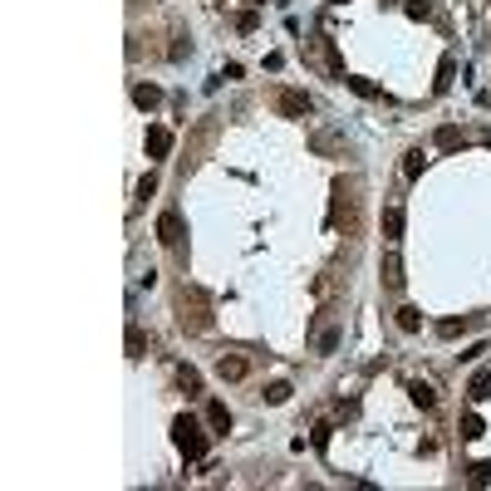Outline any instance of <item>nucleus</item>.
<instances>
[{
    "label": "nucleus",
    "instance_id": "1",
    "mask_svg": "<svg viewBox=\"0 0 491 491\" xmlns=\"http://www.w3.org/2000/svg\"><path fill=\"white\" fill-rule=\"evenodd\" d=\"M172 447H177L187 462H202V457H206V432H202V422H197L192 413L172 418Z\"/></svg>",
    "mask_w": 491,
    "mask_h": 491
},
{
    "label": "nucleus",
    "instance_id": "2",
    "mask_svg": "<svg viewBox=\"0 0 491 491\" xmlns=\"http://www.w3.org/2000/svg\"><path fill=\"white\" fill-rule=\"evenodd\" d=\"M276 114H280V118H305V114H310V93H300V89H276Z\"/></svg>",
    "mask_w": 491,
    "mask_h": 491
},
{
    "label": "nucleus",
    "instance_id": "3",
    "mask_svg": "<svg viewBox=\"0 0 491 491\" xmlns=\"http://www.w3.org/2000/svg\"><path fill=\"white\" fill-rule=\"evenodd\" d=\"M216 373H222V384H241V378L251 373V364L241 354H222V359H216Z\"/></svg>",
    "mask_w": 491,
    "mask_h": 491
},
{
    "label": "nucleus",
    "instance_id": "4",
    "mask_svg": "<svg viewBox=\"0 0 491 491\" xmlns=\"http://www.w3.org/2000/svg\"><path fill=\"white\" fill-rule=\"evenodd\" d=\"M157 241H162V246H177V241H182V216H177V211H162V216H157Z\"/></svg>",
    "mask_w": 491,
    "mask_h": 491
},
{
    "label": "nucleus",
    "instance_id": "5",
    "mask_svg": "<svg viewBox=\"0 0 491 491\" xmlns=\"http://www.w3.org/2000/svg\"><path fill=\"white\" fill-rule=\"evenodd\" d=\"M133 103L143 114H152V108H162V89L157 84H133Z\"/></svg>",
    "mask_w": 491,
    "mask_h": 491
},
{
    "label": "nucleus",
    "instance_id": "6",
    "mask_svg": "<svg viewBox=\"0 0 491 491\" xmlns=\"http://www.w3.org/2000/svg\"><path fill=\"white\" fill-rule=\"evenodd\" d=\"M148 152H152V157H168V152H172V133L162 128V123L148 128Z\"/></svg>",
    "mask_w": 491,
    "mask_h": 491
},
{
    "label": "nucleus",
    "instance_id": "7",
    "mask_svg": "<svg viewBox=\"0 0 491 491\" xmlns=\"http://www.w3.org/2000/svg\"><path fill=\"white\" fill-rule=\"evenodd\" d=\"M403 280H408V276H403V260H398V251H389V256H384V285H389V290H403Z\"/></svg>",
    "mask_w": 491,
    "mask_h": 491
},
{
    "label": "nucleus",
    "instance_id": "8",
    "mask_svg": "<svg viewBox=\"0 0 491 491\" xmlns=\"http://www.w3.org/2000/svg\"><path fill=\"white\" fill-rule=\"evenodd\" d=\"M467 398H472V403H486V398H491V368H476V373H472Z\"/></svg>",
    "mask_w": 491,
    "mask_h": 491
},
{
    "label": "nucleus",
    "instance_id": "9",
    "mask_svg": "<svg viewBox=\"0 0 491 491\" xmlns=\"http://www.w3.org/2000/svg\"><path fill=\"white\" fill-rule=\"evenodd\" d=\"M206 422H211L216 432H231V408H226L222 398H211V403H206Z\"/></svg>",
    "mask_w": 491,
    "mask_h": 491
},
{
    "label": "nucleus",
    "instance_id": "10",
    "mask_svg": "<svg viewBox=\"0 0 491 491\" xmlns=\"http://www.w3.org/2000/svg\"><path fill=\"white\" fill-rule=\"evenodd\" d=\"M408 398H413L418 408H438V389L422 384V378H413V384H408Z\"/></svg>",
    "mask_w": 491,
    "mask_h": 491
},
{
    "label": "nucleus",
    "instance_id": "11",
    "mask_svg": "<svg viewBox=\"0 0 491 491\" xmlns=\"http://www.w3.org/2000/svg\"><path fill=\"white\" fill-rule=\"evenodd\" d=\"M384 236H389V246L403 241V206H389L384 211Z\"/></svg>",
    "mask_w": 491,
    "mask_h": 491
},
{
    "label": "nucleus",
    "instance_id": "12",
    "mask_svg": "<svg viewBox=\"0 0 491 491\" xmlns=\"http://www.w3.org/2000/svg\"><path fill=\"white\" fill-rule=\"evenodd\" d=\"M452 79H457V60H452V54H447V60L438 64V79H432V89L443 93V89H452Z\"/></svg>",
    "mask_w": 491,
    "mask_h": 491
},
{
    "label": "nucleus",
    "instance_id": "13",
    "mask_svg": "<svg viewBox=\"0 0 491 491\" xmlns=\"http://www.w3.org/2000/svg\"><path fill=\"white\" fill-rule=\"evenodd\" d=\"M398 330H403V334H418V330H422V314H418L413 305H403V310H398Z\"/></svg>",
    "mask_w": 491,
    "mask_h": 491
},
{
    "label": "nucleus",
    "instance_id": "14",
    "mask_svg": "<svg viewBox=\"0 0 491 491\" xmlns=\"http://www.w3.org/2000/svg\"><path fill=\"white\" fill-rule=\"evenodd\" d=\"M177 384H182V393H202V373H197L192 364H182V368H177Z\"/></svg>",
    "mask_w": 491,
    "mask_h": 491
},
{
    "label": "nucleus",
    "instance_id": "15",
    "mask_svg": "<svg viewBox=\"0 0 491 491\" xmlns=\"http://www.w3.org/2000/svg\"><path fill=\"white\" fill-rule=\"evenodd\" d=\"M457 432H462V443H476V438H481V432H486V422H481V418H476V413H467V418H462V427H457Z\"/></svg>",
    "mask_w": 491,
    "mask_h": 491
},
{
    "label": "nucleus",
    "instance_id": "16",
    "mask_svg": "<svg viewBox=\"0 0 491 491\" xmlns=\"http://www.w3.org/2000/svg\"><path fill=\"white\" fill-rule=\"evenodd\" d=\"M334 344H339V334L330 330V324H319V330H314V349L319 354H334Z\"/></svg>",
    "mask_w": 491,
    "mask_h": 491
},
{
    "label": "nucleus",
    "instance_id": "17",
    "mask_svg": "<svg viewBox=\"0 0 491 491\" xmlns=\"http://www.w3.org/2000/svg\"><path fill=\"white\" fill-rule=\"evenodd\" d=\"M472 324H476V319H443V324H438V334H443V339H457V334L472 330Z\"/></svg>",
    "mask_w": 491,
    "mask_h": 491
},
{
    "label": "nucleus",
    "instance_id": "18",
    "mask_svg": "<svg viewBox=\"0 0 491 491\" xmlns=\"http://www.w3.org/2000/svg\"><path fill=\"white\" fill-rule=\"evenodd\" d=\"M344 84H349V89L359 93V98H378V84H373V79H359V74H344Z\"/></svg>",
    "mask_w": 491,
    "mask_h": 491
},
{
    "label": "nucleus",
    "instance_id": "19",
    "mask_svg": "<svg viewBox=\"0 0 491 491\" xmlns=\"http://www.w3.org/2000/svg\"><path fill=\"white\" fill-rule=\"evenodd\" d=\"M422 168H427V157H422V152H408V157H403V177H408V182H418Z\"/></svg>",
    "mask_w": 491,
    "mask_h": 491
},
{
    "label": "nucleus",
    "instance_id": "20",
    "mask_svg": "<svg viewBox=\"0 0 491 491\" xmlns=\"http://www.w3.org/2000/svg\"><path fill=\"white\" fill-rule=\"evenodd\" d=\"M462 143H467V133H462V128H438V148H447V152H452V148H462Z\"/></svg>",
    "mask_w": 491,
    "mask_h": 491
},
{
    "label": "nucleus",
    "instance_id": "21",
    "mask_svg": "<svg viewBox=\"0 0 491 491\" xmlns=\"http://www.w3.org/2000/svg\"><path fill=\"white\" fill-rule=\"evenodd\" d=\"M148 354V339H143V330H128V359H143Z\"/></svg>",
    "mask_w": 491,
    "mask_h": 491
},
{
    "label": "nucleus",
    "instance_id": "22",
    "mask_svg": "<svg viewBox=\"0 0 491 491\" xmlns=\"http://www.w3.org/2000/svg\"><path fill=\"white\" fill-rule=\"evenodd\" d=\"M403 10H408L413 20H427V15H432V0H403Z\"/></svg>",
    "mask_w": 491,
    "mask_h": 491
},
{
    "label": "nucleus",
    "instance_id": "23",
    "mask_svg": "<svg viewBox=\"0 0 491 491\" xmlns=\"http://www.w3.org/2000/svg\"><path fill=\"white\" fill-rule=\"evenodd\" d=\"M290 393H295L290 384H270L265 389V403H290Z\"/></svg>",
    "mask_w": 491,
    "mask_h": 491
},
{
    "label": "nucleus",
    "instance_id": "24",
    "mask_svg": "<svg viewBox=\"0 0 491 491\" xmlns=\"http://www.w3.org/2000/svg\"><path fill=\"white\" fill-rule=\"evenodd\" d=\"M472 486H491V462H476L472 467Z\"/></svg>",
    "mask_w": 491,
    "mask_h": 491
},
{
    "label": "nucleus",
    "instance_id": "25",
    "mask_svg": "<svg viewBox=\"0 0 491 491\" xmlns=\"http://www.w3.org/2000/svg\"><path fill=\"white\" fill-rule=\"evenodd\" d=\"M334 148H339L334 133H314V152H334Z\"/></svg>",
    "mask_w": 491,
    "mask_h": 491
},
{
    "label": "nucleus",
    "instance_id": "26",
    "mask_svg": "<svg viewBox=\"0 0 491 491\" xmlns=\"http://www.w3.org/2000/svg\"><path fill=\"white\" fill-rule=\"evenodd\" d=\"M330 438H334V427H330V422H319V427H314V447L324 452V447H330Z\"/></svg>",
    "mask_w": 491,
    "mask_h": 491
},
{
    "label": "nucleus",
    "instance_id": "27",
    "mask_svg": "<svg viewBox=\"0 0 491 491\" xmlns=\"http://www.w3.org/2000/svg\"><path fill=\"white\" fill-rule=\"evenodd\" d=\"M256 25H260V20H256V10H241V15H236V30H246V35H251Z\"/></svg>",
    "mask_w": 491,
    "mask_h": 491
},
{
    "label": "nucleus",
    "instance_id": "28",
    "mask_svg": "<svg viewBox=\"0 0 491 491\" xmlns=\"http://www.w3.org/2000/svg\"><path fill=\"white\" fill-rule=\"evenodd\" d=\"M486 143H491V128H486Z\"/></svg>",
    "mask_w": 491,
    "mask_h": 491
},
{
    "label": "nucleus",
    "instance_id": "29",
    "mask_svg": "<svg viewBox=\"0 0 491 491\" xmlns=\"http://www.w3.org/2000/svg\"><path fill=\"white\" fill-rule=\"evenodd\" d=\"M251 6H256V0H251Z\"/></svg>",
    "mask_w": 491,
    "mask_h": 491
}]
</instances>
